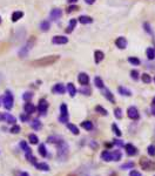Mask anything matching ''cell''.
Returning <instances> with one entry per match:
<instances>
[{
  "label": "cell",
  "instance_id": "f6af8a7d",
  "mask_svg": "<svg viewBox=\"0 0 155 176\" xmlns=\"http://www.w3.org/2000/svg\"><path fill=\"white\" fill-rule=\"evenodd\" d=\"M32 98H33V94H32L31 92H26V93L22 95V99L25 100V101H30Z\"/></svg>",
  "mask_w": 155,
  "mask_h": 176
},
{
  "label": "cell",
  "instance_id": "f907efd6",
  "mask_svg": "<svg viewBox=\"0 0 155 176\" xmlns=\"http://www.w3.org/2000/svg\"><path fill=\"white\" fill-rule=\"evenodd\" d=\"M77 10H79L78 6H69V7L67 8V13H72V12L77 11Z\"/></svg>",
  "mask_w": 155,
  "mask_h": 176
},
{
  "label": "cell",
  "instance_id": "ab89813d",
  "mask_svg": "<svg viewBox=\"0 0 155 176\" xmlns=\"http://www.w3.org/2000/svg\"><path fill=\"white\" fill-rule=\"evenodd\" d=\"M20 147H21V149L24 150V152H25V153L32 152V150H31V148L28 147V144H27V143L25 142V141H21V142H20Z\"/></svg>",
  "mask_w": 155,
  "mask_h": 176
},
{
  "label": "cell",
  "instance_id": "8d00e7d4",
  "mask_svg": "<svg viewBox=\"0 0 155 176\" xmlns=\"http://www.w3.org/2000/svg\"><path fill=\"white\" fill-rule=\"evenodd\" d=\"M95 110H96L98 113H100L101 115H103V116H107V115H108V112L103 107H101V106H96V107H95Z\"/></svg>",
  "mask_w": 155,
  "mask_h": 176
},
{
  "label": "cell",
  "instance_id": "484cf974",
  "mask_svg": "<svg viewBox=\"0 0 155 176\" xmlns=\"http://www.w3.org/2000/svg\"><path fill=\"white\" fill-rule=\"evenodd\" d=\"M79 21L81 22V24H84V25H86V24L93 22V19H92L90 17H87V15H81V17L79 18Z\"/></svg>",
  "mask_w": 155,
  "mask_h": 176
},
{
  "label": "cell",
  "instance_id": "ba28073f",
  "mask_svg": "<svg viewBox=\"0 0 155 176\" xmlns=\"http://www.w3.org/2000/svg\"><path fill=\"white\" fill-rule=\"evenodd\" d=\"M127 115H128V118L132 119V120H138V119L140 118L139 110L136 109L134 106H132V107L128 108V110H127Z\"/></svg>",
  "mask_w": 155,
  "mask_h": 176
},
{
  "label": "cell",
  "instance_id": "277c9868",
  "mask_svg": "<svg viewBox=\"0 0 155 176\" xmlns=\"http://www.w3.org/2000/svg\"><path fill=\"white\" fill-rule=\"evenodd\" d=\"M2 102H4V107L7 110H11L13 108V103H14V98L12 95L11 92H6L5 95H4V99H2Z\"/></svg>",
  "mask_w": 155,
  "mask_h": 176
},
{
  "label": "cell",
  "instance_id": "e0dca14e",
  "mask_svg": "<svg viewBox=\"0 0 155 176\" xmlns=\"http://www.w3.org/2000/svg\"><path fill=\"white\" fill-rule=\"evenodd\" d=\"M64 140H62V137H60V136H56V135H52V136H49L48 139H47V142L48 143H54V144H59L60 142H62Z\"/></svg>",
  "mask_w": 155,
  "mask_h": 176
},
{
  "label": "cell",
  "instance_id": "2e32d148",
  "mask_svg": "<svg viewBox=\"0 0 155 176\" xmlns=\"http://www.w3.org/2000/svg\"><path fill=\"white\" fill-rule=\"evenodd\" d=\"M115 44H116V46H118L120 49H123V48H126V47H127V40H126L125 38L120 36V38H118V39H116Z\"/></svg>",
  "mask_w": 155,
  "mask_h": 176
},
{
  "label": "cell",
  "instance_id": "db71d44e",
  "mask_svg": "<svg viewBox=\"0 0 155 176\" xmlns=\"http://www.w3.org/2000/svg\"><path fill=\"white\" fill-rule=\"evenodd\" d=\"M150 113H152V115H154L155 116V105H153V106L150 107Z\"/></svg>",
  "mask_w": 155,
  "mask_h": 176
},
{
  "label": "cell",
  "instance_id": "603a6c76",
  "mask_svg": "<svg viewBox=\"0 0 155 176\" xmlns=\"http://www.w3.org/2000/svg\"><path fill=\"white\" fill-rule=\"evenodd\" d=\"M67 90H68V93H69V95H71L72 98L75 96V94H77V88L74 87L73 83H68V85H67Z\"/></svg>",
  "mask_w": 155,
  "mask_h": 176
},
{
  "label": "cell",
  "instance_id": "d590c367",
  "mask_svg": "<svg viewBox=\"0 0 155 176\" xmlns=\"http://www.w3.org/2000/svg\"><path fill=\"white\" fill-rule=\"evenodd\" d=\"M80 93H82L84 95H90V88L88 86H82V88L79 89Z\"/></svg>",
  "mask_w": 155,
  "mask_h": 176
},
{
  "label": "cell",
  "instance_id": "9a60e30c",
  "mask_svg": "<svg viewBox=\"0 0 155 176\" xmlns=\"http://www.w3.org/2000/svg\"><path fill=\"white\" fill-rule=\"evenodd\" d=\"M24 109H25V113L26 114H33L34 112H35V106H34L33 103H31V102H28L27 101V103H25V106H24Z\"/></svg>",
  "mask_w": 155,
  "mask_h": 176
},
{
  "label": "cell",
  "instance_id": "ac0fdd59",
  "mask_svg": "<svg viewBox=\"0 0 155 176\" xmlns=\"http://www.w3.org/2000/svg\"><path fill=\"white\" fill-rule=\"evenodd\" d=\"M103 96L108 100L109 102H112V103H114V102H115L114 96H113V94H112V92L109 90V89H103Z\"/></svg>",
  "mask_w": 155,
  "mask_h": 176
},
{
  "label": "cell",
  "instance_id": "60d3db41",
  "mask_svg": "<svg viewBox=\"0 0 155 176\" xmlns=\"http://www.w3.org/2000/svg\"><path fill=\"white\" fill-rule=\"evenodd\" d=\"M26 159H27V161H30V162H31V163H33V165L36 163V162H35V157L32 155V152L26 153Z\"/></svg>",
  "mask_w": 155,
  "mask_h": 176
},
{
  "label": "cell",
  "instance_id": "5bb4252c",
  "mask_svg": "<svg viewBox=\"0 0 155 176\" xmlns=\"http://www.w3.org/2000/svg\"><path fill=\"white\" fill-rule=\"evenodd\" d=\"M101 160H103L105 162H111V161H113L112 152H109V150H103L101 153Z\"/></svg>",
  "mask_w": 155,
  "mask_h": 176
},
{
  "label": "cell",
  "instance_id": "6125c7cd",
  "mask_svg": "<svg viewBox=\"0 0 155 176\" xmlns=\"http://www.w3.org/2000/svg\"><path fill=\"white\" fill-rule=\"evenodd\" d=\"M153 105H155V98L153 99Z\"/></svg>",
  "mask_w": 155,
  "mask_h": 176
},
{
  "label": "cell",
  "instance_id": "91938a15",
  "mask_svg": "<svg viewBox=\"0 0 155 176\" xmlns=\"http://www.w3.org/2000/svg\"><path fill=\"white\" fill-rule=\"evenodd\" d=\"M67 1H68V2H77L78 0H67Z\"/></svg>",
  "mask_w": 155,
  "mask_h": 176
},
{
  "label": "cell",
  "instance_id": "3957f363",
  "mask_svg": "<svg viewBox=\"0 0 155 176\" xmlns=\"http://www.w3.org/2000/svg\"><path fill=\"white\" fill-rule=\"evenodd\" d=\"M140 167L144 169V170H147V171H152V170H155V162L142 156L140 159V162H139Z\"/></svg>",
  "mask_w": 155,
  "mask_h": 176
},
{
  "label": "cell",
  "instance_id": "d6a6232c",
  "mask_svg": "<svg viewBox=\"0 0 155 176\" xmlns=\"http://www.w3.org/2000/svg\"><path fill=\"white\" fill-rule=\"evenodd\" d=\"M147 58L149 60H154L155 59V49L154 48H148L147 49Z\"/></svg>",
  "mask_w": 155,
  "mask_h": 176
},
{
  "label": "cell",
  "instance_id": "7402d4cb",
  "mask_svg": "<svg viewBox=\"0 0 155 176\" xmlns=\"http://www.w3.org/2000/svg\"><path fill=\"white\" fill-rule=\"evenodd\" d=\"M31 126H32V128H33L34 130H40V129L43 128L41 122L39 121L38 119H35V120H33V121L31 122Z\"/></svg>",
  "mask_w": 155,
  "mask_h": 176
},
{
  "label": "cell",
  "instance_id": "4316f807",
  "mask_svg": "<svg viewBox=\"0 0 155 176\" xmlns=\"http://www.w3.org/2000/svg\"><path fill=\"white\" fill-rule=\"evenodd\" d=\"M67 128L71 130V132L73 133L74 135H79V128H78L75 124H73V123H67Z\"/></svg>",
  "mask_w": 155,
  "mask_h": 176
},
{
  "label": "cell",
  "instance_id": "ffe728a7",
  "mask_svg": "<svg viewBox=\"0 0 155 176\" xmlns=\"http://www.w3.org/2000/svg\"><path fill=\"white\" fill-rule=\"evenodd\" d=\"M35 168L39 169V170H43V171H48L49 170V165L45 162H41V163H35Z\"/></svg>",
  "mask_w": 155,
  "mask_h": 176
},
{
  "label": "cell",
  "instance_id": "c3c4849f",
  "mask_svg": "<svg viewBox=\"0 0 155 176\" xmlns=\"http://www.w3.org/2000/svg\"><path fill=\"white\" fill-rule=\"evenodd\" d=\"M113 144L116 146V147H123V146H125V143L122 142L121 140H116V139L113 140Z\"/></svg>",
  "mask_w": 155,
  "mask_h": 176
},
{
  "label": "cell",
  "instance_id": "8992f818",
  "mask_svg": "<svg viewBox=\"0 0 155 176\" xmlns=\"http://www.w3.org/2000/svg\"><path fill=\"white\" fill-rule=\"evenodd\" d=\"M59 121L62 123L68 122V109H67L66 103H62L60 106V116H59Z\"/></svg>",
  "mask_w": 155,
  "mask_h": 176
},
{
  "label": "cell",
  "instance_id": "e575fe53",
  "mask_svg": "<svg viewBox=\"0 0 155 176\" xmlns=\"http://www.w3.org/2000/svg\"><path fill=\"white\" fill-rule=\"evenodd\" d=\"M94 85L98 88H101V89H102V88H103V81L101 80V77H96L94 79Z\"/></svg>",
  "mask_w": 155,
  "mask_h": 176
},
{
  "label": "cell",
  "instance_id": "681fc988",
  "mask_svg": "<svg viewBox=\"0 0 155 176\" xmlns=\"http://www.w3.org/2000/svg\"><path fill=\"white\" fill-rule=\"evenodd\" d=\"M19 132H20V127H19V126H17V124H15V126H13V127L11 128L12 134H18Z\"/></svg>",
  "mask_w": 155,
  "mask_h": 176
},
{
  "label": "cell",
  "instance_id": "816d5d0a",
  "mask_svg": "<svg viewBox=\"0 0 155 176\" xmlns=\"http://www.w3.org/2000/svg\"><path fill=\"white\" fill-rule=\"evenodd\" d=\"M129 176H142V175H141V173L138 171V170H132V171L129 173Z\"/></svg>",
  "mask_w": 155,
  "mask_h": 176
},
{
  "label": "cell",
  "instance_id": "7c38bea8",
  "mask_svg": "<svg viewBox=\"0 0 155 176\" xmlns=\"http://www.w3.org/2000/svg\"><path fill=\"white\" fill-rule=\"evenodd\" d=\"M61 15H62V11H61L60 8H54V10H52V11H51V14H49V17H51L52 20H58V19H60Z\"/></svg>",
  "mask_w": 155,
  "mask_h": 176
},
{
  "label": "cell",
  "instance_id": "5b68a950",
  "mask_svg": "<svg viewBox=\"0 0 155 176\" xmlns=\"http://www.w3.org/2000/svg\"><path fill=\"white\" fill-rule=\"evenodd\" d=\"M67 155H68V144L65 141H62L58 144V156H59V159L65 160Z\"/></svg>",
  "mask_w": 155,
  "mask_h": 176
},
{
  "label": "cell",
  "instance_id": "44dd1931",
  "mask_svg": "<svg viewBox=\"0 0 155 176\" xmlns=\"http://www.w3.org/2000/svg\"><path fill=\"white\" fill-rule=\"evenodd\" d=\"M103 53L101 52V51H95V53H94V61L96 62V64H99L102 61V59H103Z\"/></svg>",
  "mask_w": 155,
  "mask_h": 176
},
{
  "label": "cell",
  "instance_id": "9f6ffc18",
  "mask_svg": "<svg viewBox=\"0 0 155 176\" xmlns=\"http://www.w3.org/2000/svg\"><path fill=\"white\" fill-rule=\"evenodd\" d=\"M85 1H86L88 5H92V4H94V2H95V0H85Z\"/></svg>",
  "mask_w": 155,
  "mask_h": 176
},
{
  "label": "cell",
  "instance_id": "11a10c76",
  "mask_svg": "<svg viewBox=\"0 0 155 176\" xmlns=\"http://www.w3.org/2000/svg\"><path fill=\"white\" fill-rule=\"evenodd\" d=\"M18 176H30V175H28V173H25V171H20Z\"/></svg>",
  "mask_w": 155,
  "mask_h": 176
},
{
  "label": "cell",
  "instance_id": "6f0895ef",
  "mask_svg": "<svg viewBox=\"0 0 155 176\" xmlns=\"http://www.w3.org/2000/svg\"><path fill=\"white\" fill-rule=\"evenodd\" d=\"M109 176H119V175H118V173H115V171H112L111 174H109Z\"/></svg>",
  "mask_w": 155,
  "mask_h": 176
},
{
  "label": "cell",
  "instance_id": "7dc6e473",
  "mask_svg": "<svg viewBox=\"0 0 155 176\" xmlns=\"http://www.w3.org/2000/svg\"><path fill=\"white\" fill-rule=\"evenodd\" d=\"M131 77H132L133 80L136 81V80L139 79V72H138V71H132V72H131Z\"/></svg>",
  "mask_w": 155,
  "mask_h": 176
},
{
  "label": "cell",
  "instance_id": "d4e9b609",
  "mask_svg": "<svg viewBox=\"0 0 155 176\" xmlns=\"http://www.w3.org/2000/svg\"><path fill=\"white\" fill-rule=\"evenodd\" d=\"M75 26H77V20H75V19H72V20L69 21L68 27H67L66 33H72V32H73V30L75 28Z\"/></svg>",
  "mask_w": 155,
  "mask_h": 176
},
{
  "label": "cell",
  "instance_id": "f1b7e54d",
  "mask_svg": "<svg viewBox=\"0 0 155 176\" xmlns=\"http://www.w3.org/2000/svg\"><path fill=\"white\" fill-rule=\"evenodd\" d=\"M81 127L85 129V130H92L93 129V123L90 121H84L82 123H81Z\"/></svg>",
  "mask_w": 155,
  "mask_h": 176
},
{
  "label": "cell",
  "instance_id": "4fadbf2b",
  "mask_svg": "<svg viewBox=\"0 0 155 176\" xmlns=\"http://www.w3.org/2000/svg\"><path fill=\"white\" fill-rule=\"evenodd\" d=\"M52 92L55 94H64L66 92V87L62 83H56L55 86L52 88Z\"/></svg>",
  "mask_w": 155,
  "mask_h": 176
},
{
  "label": "cell",
  "instance_id": "94428289",
  "mask_svg": "<svg viewBox=\"0 0 155 176\" xmlns=\"http://www.w3.org/2000/svg\"><path fill=\"white\" fill-rule=\"evenodd\" d=\"M1 81H2V75L0 74V82H1Z\"/></svg>",
  "mask_w": 155,
  "mask_h": 176
},
{
  "label": "cell",
  "instance_id": "836d02e7",
  "mask_svg": "<svg viewBox=\"0 0 155 176\" xmlns=\"http://www.w3.org/2000/svg\"><path fill=\"white\" fill-rule=\"evenodd\" d=\"M134 165H135L134 162H126V163L120 165V169H122V170H125V169H133Z\"/></svg>",
  "mask_w": 155,
  "mask_h": 176
},
{
  "label": "cell",
  "instance_id": "be15d7a7",
  "mask_svg": "<svg viewBox=\"0 0 155 176\" xmlns=\"http://www.w3.org/2000/svg\"><path fill=\"white\" fill-rule=\"evenodd\" d=\"M0 24H1V18H0Z\"/></svg>",
  "mask_w": 155,
  "mask_h": 176
},
{
  "label": "cell",
  "instance_id": "f35d334b",
  "mask_svg": "<svg viewBox=\"0 0 155 176\" xmlns=\"http://www.w3.org/2000/svg\"><path fill=\"white\" fill-rule=\"evenodd\" d=\"M28 140H30V142L32 143V144H36V143L39 142V139H38V136L35 134H31L28 136Z\"/></svg>",
  "mask_w": 155,
  "mask_h": 176
},
{
  "label": "cell",
  "instance_id": "f5cc1de1",
  "mask_svg": "<svg viewBox=\"0 0 155 176\" xmlns=\"http://www.w3.org/2000/svg\"><path fill=\"white\" fill-rule=\"evenodd\" d=\"M20 119H21L24 122L28 121V119H30V118H28V114H22L21 116H20Z\"/></svg>",
  "mask_w": 155,
  "mask_h": 176
},
{
  "label": "cell",
  "instance_id": "4dcf8cb0",
  "mask_svg": "<svg viewBox=\"0 0 155 176\" xmlns=\"http://www.w3.org/2000/svg\"><path fill=\"white\" fill-rule=\"evenodd\" d=\"M4 120H6V121L8 122V123H14V122L17 121V119L13 116V115H11V114H4Z\"/></svg>",
  "mask_w": 155,
  "mask_h": 176
},
{
  "label": "cell",
  "instance_id": "ee69618b",
  "mask_svg": "<svg viewBox=\"0 0 155 176\" xmlns=\"http://www.w3.org/2000/svg\"><path fill=\"white\" fill-rule=\"evenodd\" d=\"M141 79H142V81H144V83H150V81H152V77H150V75L149 74H142V77H141Z\"/></svg>",
  "mask_w": 155,
  "mask_h": 176
},
{
  "label": "cell",
  "instance_id": "30bf717a",
  "mask_svg": "<svg viewBox=\"0 0 155 176\" xmlns=\"http://www.w3.org/2000/svg\"><path fill=\"white\" fill-rule=\"evenodd\" d=\"M52 42L54 45H64L68 42V38L62 36V35H56L52 39Z\"/></svg>",
  "mask_w": 155,
  "mask_h": 176
},
{
  "label": "cell",
  "instance_id": "52a82bcc",
  "mask_svg": "<svg viewBox=\"0 0 155 176\" xmlns=\"http://www.w3.org/2000/svg\"><path fill=\"white\" fill-rule=\"evenodd\" d=\"M123 147H125L126 153H127L128 156H135V155H138V153H139L138 148H136L134 144H132V143H127V144H125Z\"/></svg>",
  "mask_w": 155,
  "mask_h": 176
},
{
  "label": "cell",
  "instance_id": "b9f144b4",
  "mask_svg": "<svg viewBox=\"0 0 155 176\" xmlns=\"http://www.w3.org/2000/svg\"><path fill=\"white\" fill-rule=\"evenodd\" d=\"M147 152L149 156H155V146L154 144H149L148 148H147Z\"/></svg>",
  "mask_w": 155,
  "mask_h": 176
},
{
  "label": "cell",
  "instance_id": "e7e4bbea",
  "mask_svg": "<svg viewBox=\"0 0 155 176\" xmlns=\"http://www.w3.org/2000/svg\"><path fill=\"white\" fill-rule=\"evenodd\" d=\"M154 81H155V77H154Z\"/></svg>",
  "mask_w": 155,
  "mask_h": 176
},
{
  "label": "cell",
  "instance_id": "03108f58",
  "mask_svg": "<svg viewBox=\"0 0 155 176\" xmlns=\"http://www.w3.org/2000/svg\"><path fill=\"white\" fill-rule=\"evenodd\" d=\"M0 102H1V100H0Z\"/></svg>",
  "mask_w": 155,
  "mask_h": 176
},
{
  "label": "cell",
  "instance_id": "7a4b0ae2",
  "mask_svg": "<svg viewBox=\"0 0 155 176\" xmlns=\"http://www.w3.org/2000/svg\"><path fill=\"white\" fill-rule=\"evenodd\" d=\"M34 44H35V38H34V36H31V38L28 39V41L19 49V56H20V58H26V56L28 55V53H30V51L32 49V47L34 46Z\"/></svg>",
  "mask_w": 155,
  "mask_h": 176
},
{
  "label": "cell",
  "instance_id": "8fae6325",
  "mask_svg": "<svg viewBox=\"0 0 155 176\" xmlns=\"http://www.w3.org/2000/svg\"><path fill=\"white\" fill-rule=\"evenodd\" d=\"M78 80H79V82H80L82 86H87L89 82V77L86 73H80V74L78 75Z\"/></svg>",
  "mask_w": 155,
  "mask_h": 176
},
{
  "label": "cell",
  "instance_id": "9c48e42d",
  "mask_svg": "<svg viewBox=\"0 0 155 176\" xmlns=\"http://www.w3.org/2000/svg\"><path fill=\"white\" fill-rule=\"evenodd\" d=\"M47 108H48V102L45 99H41L38 103V110L40 114H45L47 112Z\"/></svg>",
  "mask_w": 155,
  "mask_h": 176
},
{
  "label": "cell",
  "instance_id": "6da1fadb",
  "mask_svg": "<svg viewBox=\"0 0 155 176\" xmlns=\"http://www.w3.org/2000/svg\"><path fill=\"white\" fill-rule=\"evenodd\" d=\"M59 55H48V56H44L41 59L34 60L32 61V66L35 67H45V66H51L53 64H55L56 61L59 60Z\"/></svg>",
  "mask_w": 155,
  "mask_h": 176
},
{
  "label": "cell",
  "instance_id": "d6986e66",
  "mask_svg": "<svg viewBox=\"0 0 155 176\" xmlns=\"http://www.w3.org/2000/svg\"><path fill=\"white\" fill-rule=\"evenodd\" d=\"M22 17H24V12H21V11L13 12V14H12V21L17 22L19 19H21Z\"/></svg>",
  "mask_w": 155,
  "mask_h": 176
},
{
  "label": "cell",
  "instance_id": "74e56055",
  "mask_svg": "<svg viewBox=\"0 0 155 176\" xmlns=\"http://www.w3.org/2000/svg\"><path fill=\"white\" fill-rule=\"evenodd\" d=\"M39 154L41 155L43 157H46V156H47V150H46L45 144H40V146H39Z\"/></svg>",
  "mask_w": 155,
  "mask_h": 176
},
{
  "label": "cell",
  "instance_id": "cb8c5ba5",
  "mask_svg": "<svg viewBox=\"0 0 155 176\" xmlns=\"http://www.w3.org/2000/svg\"><path fill=\"white\" fill-rule=\"evenodd\" d=\"M119 93H120L121 95H125V96H132V92H131L128 88L122 87V86L119 87Z\"/></svg>",
  "mask_w": 155,
  "mask_h": 176
},
{
  "label": "cell",
  "instance_id": "680465c9",
  "mask_svg": "<svg viewBox=\"0 0 155 176\" xmlns=\"http://www.w3.org/2000/svg\"><path fill=\"white\" fill-rule=\"evenodd\" d=\"M4 120V114H0V121H2Z\"/></svg>",
  "mask_w": 155,
  "mask_h": 176
},
{
  "label": "cell",
  "instance_id": "1f68e13d",
  "mask_svg": "<svg viewBox=\"0 0 155 176\" xmlns=\"http://www.w3.org/2000/svg\"><path fill=\"white\" fill-rule=\"evenodd\" d=\"M112 130H113V133H114L116 136H121L122 135L121 130H120V128L116 126V123H113V124H112Z\"/></svg>",
  "mask_w": 155,
  "mask_h": 176
},
{
  "label": "cell",
  "instance_id": "83f0119b",
  "mask_svg": "<svg viewBox=\"0 0 155 176\" xmlns=\"http://www.w3.org/2000/svg\"><path fill=\"white\" fill-rule=\"evenodd\" d=\"M112 155H113V161H120L121 160V157H122V154H121V152L120 150H114V152H112Z\"/></svg>",
  "mask_w": 155,
  "mask_h": 176
},
{
  "label": "cell",
  "instance_id": "bcb514c9",
  "mask_svg": "<svg viewBox=\"0 0 155 176\" xmlns=\"http://www.w3.org/2000/svg\"><path fill=\"white\" fill-rule=\"evenodd\" d=\"M128 61H129L132 65H136V66H138V65H140V60H139L138 58H129V59H128Z\"/></svg>",
  "mask_w": 155,
  "mask_h": 176
},
{
  "label": "cell",
  "instance_id": "7bdbcfd3",
  "mask_svg": "<svg viewBox=\"0 0 155 176\" xmlns=\"http://www.w3.org/2000/svg\"><path fill=\"white\" fill-rule=\"evenodd\" d=\"M114 115H115V118H116L118 120L122 119V110H121V108H115V109H114Z\"/></svg>",
  "mask_w": 155,
  "mask_h": 176
},
{
  "label": "cell",
  "instance_id": "f546056e",
  "mask_svg": "<svg viewBox=\"0 0 155 176\" xmlns=\"http://www.w3.org/2000/svg\"><path fill=\"white\" fill-rule=\"evenodd\" d=\"M49 21H47V20H44V21L40 24V30L43 31V32H47L48 30H49Z\"/></svg>",
  "mask_w": 155,
  "mask_h": 176
}]
</instances>
